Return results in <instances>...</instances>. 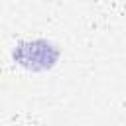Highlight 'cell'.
Masks as SVG:
<instances>
[{
    "label": "cell",
    "mask_w": 126,
    "mask_h": 126,
    "mask_svg": "<svg viewBox=\"0 0 126 126\" xmlns=\"http://www.w3.org/2000/svg\"><path fill=\"white\" fill-rule=\"evenodd\" d=\"M12 57L28 71H45L57 63L59 49L47 39H28L16 45Z\"/></svg>",
    "instance_id": "6da1fadb"
}]
</instances>
